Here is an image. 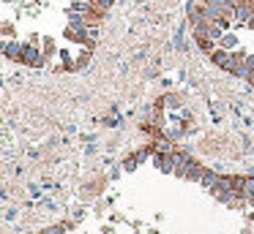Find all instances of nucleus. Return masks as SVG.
<instances>
[{"label":"nucleus","mask_w":254,"mask_h":234,"mask_svg":"<svg viewBox=\"0 0 254 234\" xmlns=\"http://www.w3.org/2000/svg\"><path fill=\"white\" fill-rule=\"evenodd\" d=\"M153 163L161 169V172H175V152L170 150H159L153 158Z\"/></svg>","instance_id":"f257e3e1"},{"label":"nucleus","mask_w":254,"mask_h":234,"mask_svg":"<svg viewBox=\"0 0 254 234\" xmlns=\"http://www.w3.org/2000/svg\"><path fill=\"white\" fill-rule=\"evenodd\" d=\"M22 63H25V65H36V68L44 63V57H41V52H39V47H36V44H25Z\"/></svg>","instance_id":"f03ea898"},{"label":"nucleus","mask_w":254,"mask_h":234,"mask_svg":"<svg viewBox=\"0 0 254 234\" xmlns=\"http://www.w3.org/2000/svg\"><path fill=\"white\" fill-rule=\"evenodd\" d=\"M208 57H210V63L219 65V68H230L232 52H230V49H221V47H219V49H213V52H210Z\"/></svg>","instance_id":"7ed1b4c3"},{"label":"nucleus","mask_w":254,"mask_h":234,"mask_svg":"<svg viewBox=\"0 0 254 234\" xmlns=\"http://www.w3.org/2000/svg\"><path fill=\"white\" fill-rule=\"evenodd\" d=\"M202 172L205 166L199 161H194V158H189V169H186V180H202Z\"/></svg>","instance_id":"20e7f679"},{"label":"nucleus","mask_w":254,"mask_h":234,"mask_svg":"<svg viewBox=\"0 0 254 234\" xmlns=\"http://www.w3.org/2000/svg\"><path fill=\"white\" fill-rule=\"evenodd\" d=\"M219 47H221V49H235V47H238V38L232 36V33H224V36L219 38Z\"/></svg>","instance_id":"39448f33"},{"label":"nucleus","mask_w":254,"mask_h":234,"mask_svg":"<svg viewBox=\"0 0 254 234\" xmlns=\"http://www.w3.org/2000/svg\"><path fill=\"white\" fill-rule=\"evenodd\" d=\"M85 65H88V52H82L77 57V68H85Z\"/></svg>","instance_id":"423d86ee"},{"label":"nucleus","mask_w":254,"mask_h":234,"mask_svg":"<svg viewBox=\"0 0 254 234\" xmlns=\"http://www.w3.org/2000/svg\"><path fill=\"white\" fill-rule=\"evenodd\" d=\"M74 3H90V0H74Z\"/></svg>","instance_id":"0eeeda50"}]
</instances>
